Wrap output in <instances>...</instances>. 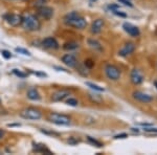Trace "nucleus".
<instances>
[{"mask_svg":"<svg viewBox=\"0 0 157 155\" xmlns=\"http://www.w3.org/2000/svg\"><path fill=\"white\" fill-rule=\"evenodd\" d=\"M64 22H65V24L75 27V29H85L86 25H87L86 20L83 18L78 12H70L65 15Z\"/></svg>","mask_w":157,"mask_h":155,"instance_id":"nucleus-1","label":"nucleus"},{"mask_svg":"<svg viewBox=\"0 0 157 155\" xmlns=\"http://www.w3.org/2000/svg\"><path fill=\"white\" fill-rule=\"evenodd\" d=\"M21 25L24 29L29 30V32H35V30H38L41 27V23H40L39 20L36 18V16L30 15V14L22 16Z\"/></svg>","mask_w":157,"mask_h":155,"instance_id":"nucleus-2","label":"nucleus"},{"mask_svg":"<svg viewBox=\"0 0 157 155\" xmlns=\"http://www.w3.org/2000/svg\"><path fill=\"white\" fill-rule=\"evenodd\" d=\"M49 122L56 124V125H62V126H66L70 124V118L65 114H61V113H50L48 115Z\"/></svg>","mask_w":157,"mask_h":155,"instance_id":"nucleus-3","label":"nucleus"},{"mask_svg":"<svg viewBox=\"0 0 157 155\" xmlns=\"http://www.w3.org/2000/svg\"><path fill=\"white\" fill-rule=\"evenodd\" d=\"M20 116L25 119H40L42 116V113L40 110L36 108H25L20 112Z\"/></svg>","mask_w":157,"mask_h":155,"instance_id":"nucleus-4","label":"nucleus"},{"mask_svg":"<svg viewBox=\"0 0 157 155\" xmlns=\"http://www.w3.org/2000/svg\"><path fill=\"white\" fill-rule=\"evenodd\" d=\"M105 73L109 80L117 81L121 78V70L112 64H107L105 66Z\"/></svg>","mask_w":157,"mask_h":155,"instance_id":"nucleus-5","label":"nucleus"},{"mask_svg":"<svg viewBox=\"0 0 157 155\" xmlns=\"http://www.w3.org/2000/svg\"><path fill=\"white\" fill-rule=\"evenodd\" d=\"M4 18L6 19L7 23L12 26H18L19 24H21L22 22V16L21 15H17V14H9L6 15Z\"/></svg>","mask_w":157,"mask_h":155,"instance_id":"nucleus-6","label":"nucleus"},{"mask_svg":"<svg viewBox=\"0 0 157 155\" xmlns=\"http://www.w3.org/2000/svg\"><path fill=\"white\" fill-rule=\"evenodd\" d=\"M70 95V91L67 89H60L57 90L52 95V100L54 102H61Z\"/></svg>","mask_w":157,"mask_h":155,"instance_id":"nucleus-7","label":"nucleus"},{"mask_svg":"<svg viewBox=\"0 0 157 155\" xmlns=\"http://www.w3.org/2000/svg\"><path fill=\"white\" fill-rule=\"evenodd\" d=\"M38 14L42 17V18L46 19V20H49L54 16V10L49 6H42L38 9Z\"/></svg>","mask_w":157,"mask_h":155,"instance_id":"nucleus-8","label":"nucleus"},{"mask_svg":"<svg viewBox=\"0 0 157 155\" xmlns=\"http://www.w3.org/2000/svg\"><path fill=\"white\" fill-rule=\"evenodd\" d=\"M62 62L64 63L65 65H67L68 67H75V66H77L78 64V60H77V58H75V56L71 54L63 56Z\"/></svg>","mask_w":157,"mask_h":155,"instance_id":"nucleus-9","label":"nucleus"},{"mask_svg":"<svg viewBox=\"0 0 157 155\" xmlns=\"http://www.w3.org/2000/svg\"><path fill=\"white\" fill-rule=\"evenodd\" d=\"M133 98L135 99V100L141 102V103H150V102L153 100L151 95L141 92V91H134V92H133Z\"/></svg>","mask_w":157,"mask_h":155,"instance_id":"nucleus-10","label":"nucleus"},{"mask_svg":"<svg viewBox=\"0 0 157 155\" xmlns=\"http://www.w3.org/2000/svg\"><path fill=\"white\" fill-rule=\"evenodd\" d=\"M42 45L45 48H48V49H57V48L59 47V44H58L57 40L52 37L45 38L42 41Z\"/></svg>","mask_w":157,"mask_h":155,"instance_id":"nucleus-11","label":"nucleus"},{"mask_svg":"<svg viewBox=\"0 0 157 155\" xmlns=\"http://www.w3.org/2000/svg\"><path fill=\"white\" fill-rule=\"evenodd\" d=\"M130 79H131V82H132L134 85H139V84L144 81L143 75H141V72H139L138 69H133L132 72H131Z\"/></svg>","mask_w":157,"mask_h":155,"instance_id":"nucleus-12","label":"nucleus"},{"mask_svg":"<svg viewBox=\"0 0 157 155\" xmlns=\"http://www.w3.org/2000/svg\"><path fill=\"white\" fill-rule=\"evenodd\" d=\"M134 49H135V44H134V43H131V42L127 43V44H125V46L118 52V55H120L121 57H127L128 55L132 54L134 52Z\"/></svg>","mask_w":157,"mask_h":155,"instance_id":"nucleus-13","label":"nucleus"},{"mask_svg":"<svg viewBox=\"0 0 157 155\" xmlns=\"http://www.w3.org/2000/svg\"><path fill=\"white\" fill-rule=\"evenodd\" d=\"M123 27H124V29H125V32L128 33V34L132 37H137L139 36V34H140V32H139V29L137 27L134 26V25H132L131 23H124Z\"/></svg>","mask_w":157,"mask_h":155,"instance_id":"nucleus-14","label":"nucleus"},{"mask_svg":"<svg viewBox=\"0 0 157 155\" xmlns=\"http://www.w3.org/2000/svg\"><path fill=\"white\" fill-rule=\"evenodd\" d=\"M104 26V20L103 19H97L91 25V33L92 34H98L102 32Z\"/></svg>","mask_w":157,"mask_h":155,"instance_id":"nucleus-15","label":"nucleus"},{"mask_svg":"<svg viewBox=\"0 0 157 155\" xmlns=\"http://www.w3.org/2000/svg\"><path fill=\"white\" fill-rule=\"evenodd\" d=\"M34 151L38 152V153H43V154H47V155H52V153L50 152V150H48L45 147V145H36L34 144Z\"/></svg>","mask_w":157,"mask_h":155,"instance_id":"nucleus-16","label":"nucleus"},{"mask_svg":"<svg viewBox=\"0 0 157 155\" xmlns=\"http://www.w3.org/2000/svg\"><path fill=\"white\" fill-rule=\"evenodd\" d=\"M27 98L32 101H39L40 100V95L38 92L37 89L35 88H30V89L27 91Z\"/></svg>","mask_w":157,"mask_h":155,"instance_id":"nucleus-17","label":"nucleus"},{"mask_svg":"<svg viewBox=\"0 0 157 155\" xmlns=\"http://www.w3.org/2000/svg\"><path fill=\"white\" fill-rule=\"evenodd\" d=\"M63 48L66 50H75L78 48V43L75 42V41H70V42H67L63 45Z\"/></svg>","mask_w":157,"mask_h":155,"instance_id":"nucleus-18","label":"nucleus"},{"mask_svg":"<svg viewBox=\"0 0 157 155\" xmlns=\"http://www.w3.org/2000/svg\"><path fill=\"white\" fill-rule=\"evenodd\" d=\"M88 98H89V100L94 104H102L103 103L102 96L98 95H92V93H89V95H88Z\"/></svg>","mask_w":157,"mask_h":155,"instance_id":"nucleus-19","label":"nucleus"},{"mask_svg":"<svg viewBox=\"0 0 157 155\" xmlns=\"http://www.w3.org/2000/svg\"><path fill=\"white\" fill-rule=\"evenodd\" d=\"M88 44H89L92 48H94V49L102 50V46H101L100 42L97 41V40H94V39H89V40H88Z\"/></svg>","mask_w":157,"mask_h":155,"instance_id":"nucleus-20","label":"nucleus"},{"mask_svg":"<svg viewBox=\"0 0 157 155\" xmlns=\"http://www.w3.org/2000/svg\"><path fill=\"white\" fill-rule=\"evenodd\" d=\"M87 139H88V141H89V143H91L92 145H94V146H95V147H98V148H102V147H103V144L101 143V141H97V139H94L93 137L87 136Z\"/></svg>","mask_w":157,"mask_h":155,"instance_id":"nucleus-21","label":"nucleus"},{"mask_svg":"<svg viewBox=\"0 0 157 155\" xmlns=\"http://www.w3.org/2000/svg\"><path fill=\"white\" fill-rule=\"evenodd\" d=\"M85 84L88 86V87H90L91 89H93V90H97V91H104V90H105L103 87H100V86L95 85V84H93L91 82H85Z\"/></svg>","mask_w":157,"mask_h":155,"instance_id":"nucleus-22","label":"nucleus"},{"mask_svg":"<svg viewBox=\"0 0 157 155\" xmlns=\"http://www.w3.org/2000/svg\"><path fill=\"white\" fill-rule=\"evenodd\" d=\"M15 50H16L17 52H19V54H22V55H24V56H29V57H30V56H32V54H30V52H29L27 49H25V48H22V47H17Z\"/></svg>","mask_w":157,"mask_h":155,"instance_id":"nucleus-23","label":"nucleus"},{"mask_svg":"<svg viewBox=\"0 0 157 155\" xmlns=\"http://www.w3.org/2000/svg\"><path fill=\"white\" fill-rule=\"evenodd\" d=\"M88 68L86 67V66L84 65V66H78V72L81 73L82 76H84V77H86V76L88 75V72H86Z\"/></svg>","mask_w":157,"mask_h":155,"instance_id":"nucleus-24","label":"nucleus"},{"mask_svg":"<svg viewBox=\"0 0 157 155\" xmlns=\"http://www.w3.org/2000/svg\"><path fill=\"white\" fill-rule=\"evenodd\" d=\"M66 104L67 105H69V106H73V107H75V106H78V102L75 100V99H73V98H69L68 100L66 101Z\"/></svg>","mask_w":157,"mask_h":155,"instance_id":"nucleus-25","label":"nucleus"},{"mask_svg":"<svg viewBox=\"0 0 157 155\" xmlns=\"http://www.w3.org/2000/svg\"><path fill=\"white\" fill-rule=\"evenodd\" d=\"M13 73H14L15 76H17V77L22 78V79H24V78L27 77L26 73H24V72H19L18 69H13Z\"/></svg>","mask_w":157,"mask_h":155,"instance_id":"nucleus-26","label":"nucleus"},{"mask_svg":"<svg viewBox=\"0 0 157 155\" xmlns=\"http://www.w3.org/2000/svg\"><path fill=\"white\" fill-rule=\"evenodd\" d=\"M84 65L88 68V69H90V68L93 67V65H94V62H93L92 60H86L85 63H84Z\"/></svg>","mask_w":157,"mask_h":155,"instance_id":"nucleus-27","label":"nucleus"},{"mask_svg":"<svg viewBox=\"0 0 157 155\" xmlns=\"http://www.w3.org/2000/svg\"><path fill=\"white\" fill-rule=\"evenodd\" d=\"M67 143L69 145H77L80 143V139H77V138H75V137H70L67 141Z\"/></svg>","mask_w":157,"mask_h":155,"instance_id":"nucleus-28","label":"nucleus"},{"mask_svg":"<svg viewBox=\"0 0 157 155\" xmlns=\"http://www.w3.org/2000/svg\"><path fill=\"white\" fill-rule=\"evenodd\" d=\"M46 1L47 0H35V6L40 7V6H44V4L46 3Z\"/></svg>","mask_w":157,"mask_h":155,"instance_id":"nucleus-29","label":"nucleus"},{"mask_svg":"<svg viewBox=\"0 0 157 155\" xmlns=\"http://www.w3.org/2000/svg\"><path fill=\"white\" fill-rule=\"evenodd\" d=\"M144 130H145L146 132H153V133H157V128H153V127H145L144 128Z\"/></svg>","mask_w":157,"mask_h":155,"instance_id":"nucleus-30","label":"nucleus"},{"mask_svg":"<svg viewBox=\"0 0 157 155\" xmlns=\"http://www.w3.org/2000/svg\"><path fill=\"white\" fill-rule=\"evenodd\" d=\"M112 12H113V14L116 15V16L123 17V18H126V17H127V15H126L125 13H121V12L118 11V10H115V11H112Z\"/></svg>","mask_w":157,"mask_h":155,"instance_id":"nucleus-31","label":"nucleus"},{"mask_svg":"<svg viewBox=\"0 0 157 155\" xmlns=\"http://www.w3.org/2000/svg\"><path fill=\"white\" fill-rule=\"evenodd\" d=\"M118 2L123 3L124 6H130V7H132V6H133V4L131 3L130 1H128V0H118Z\"/></svg>","mask_w":157,"mask_h":155,"instance_id":"nucleus-32","label":"nucleus"},{"mask_svg":"<svg viewBox=\"0 0 157 155\" xmlns=\"http://www.w3.org/2000/svg\"><path fill=\"white\" fill-rule=\"evenodd\" d=\"M2 56H3L4 58H6V59H10V58L12 57V55H11V52H7V50H2Z\"/></svg>","mask_w":157,"mask_h":155,"instance_id":"nucleus-33","label":"nucleus"},{"mask_svg":"<svg viewBox=\"0 0 157 155\" xmlns=\"http://www.w3.org/2000/svg\"><path fill=\"white\" fill-rule=\"evenodd\" d=\"M128 135H127V133H121V134H117V135H115L114 136V138L115 139H121V138H127Z\"/></svg>","mask_w":157,"mask_h":155,"instance_id":"nucleus-34","label":"nucleus"},{"mask_svg":"<svg viewBox=\"0 0 157 155\" xmlns=\"http://www.w3.org/2000/svg\"><path fill=\"white\" fill-rule=\"evenodd\" d=\"M41 132L45 134H48V135H59V133H57V132H50V131H46V130H41Z\"/></svg>","mask_w":157,"mask_h":155,"instance_id":"nucleus-35","label":"nucleus"},{"mask_svg":"<svg viewBox=\"0 0 157 155\" xmlns=\"http://www.w3.org/2000/svg\"><path fill=\"white\" fill-rule=\"evenodd\" d=\"M32 73H34V75H36V76H39V77H47V75H46V73H44V72H32Z\"/></svg>","mask_w":157,"mask_h":155,"instance_id":"nucleus-36","label":"nucleus"},{"mask_svg":"<svg viewBox=\"0 0 157 155\" xmlns=\"http://www.w3.org/2000/svg\"><path fill=\"white\" fill-rule=\"evenodd\" d=\"M55 68H56V69H58V70H60V72H68V70L64 69V68H62V67H58V66H55Z\"/></svg>","mask_w":157,"mask_h":155,"instance_id":"nucleus-37","label":"nucleus"},{"mask_svg":"<svg viewBox=\"0 0 157 155\" xmlns=\"http://www.w3.org/2000/svg\"><path fill=\"white\" fill-rule=\"evenodd\" d=\"M4 136V131L0 129V139H2V137Z\"/></svg>","mask_w":157,"mask_h":155,"instance_id":"nucleus-38","label":"nucleus"},{"mask_svg":"<svg viewBox=\"0 0 157 155\" xmlns=\"http://www.w3.org/2000/svg\"><path fill=\"white\" fill-rule=\"evenodd\" d=\"M14 126H20V124H11V125H9V127H14Z\"/></svg>","mask_w":157,"mask_h":155,"instance_id":"nucleus-39","label":"nucleus"},{"mask_svg":"<svg viewBox=\"0 0 157 155\" xmlns=\"http://www.w3.org/2000/svg\"><path fill=\"white\" fill-rule=\"evenodd\" d=\"M132 131H134V132H138V129H135V128H132Z\"/></svg>","mask_w":157,"mask_h":155,"instance_id":"nucleus-40","label":"nucleus"},{"mask_svg":"<svg viewBox=\"0 0 157 155\" xmlns=\"http://www.w3.org/2000/svg\"><path fill=\"white\" fill-rule=\"evenodd\" d=\"M91 1H97V0H91Z\"/></svg>","mask_w":157,"mask_h":155,"instance_id":"nucleus-41","label":"nucleus"}]
</instances>
